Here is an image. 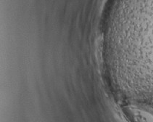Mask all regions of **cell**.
I'll return each instance as SVG.
<instances>
[{
	"instance_id": "6da1fadb",
	"label": "cell",
	"mask_w": 153,
	"mask_h": 122,
	"mask_svg": "<svg viewBox=\"0 0 153 122\" xmlns=\"http://www.w3.org/2000/svg\"><path fill=\"white\" fill-rule=\"evenodd\" d=\"M123 112L130 122H153V108L144 105L129 103Z\"/></svg>"
}]
</instances>
